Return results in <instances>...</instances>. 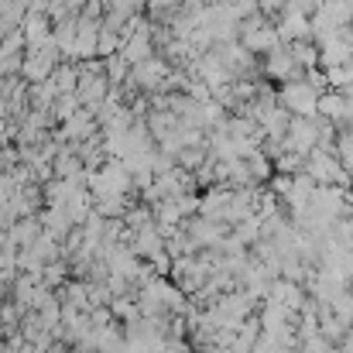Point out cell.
<instances>
[{"label":"cell","instance_id":"obj_1","mask_svg":"<svg viewBox=\"0 0 353 353\" xmlns=\"http://www.w3.org/2000/svg\"><path fill=\"white\" fill-rule=\"evenodd\" d=\"M281 103L292 107L295 114H316V103H319V93L309 86V83H285L281 90Z\"/></svg>","mask_w":353,"mask_h":353},{"label":"cell","instance_id":"obj_2","mask_svg":"<svg viewBox=\"0 0 353 353\" xmlns=\"http://www.w3.org/2000/svg\"><path fill=\"white\" fill-rule=\"evenodd\" d=\"M281 41H278V34H274V28L271 24H264V28H254V31H247L243 34V48L247 52H274Z\"/></svg>","mask_w":353,"mask_h":353},{"label":"cell","instance_id":"obj_3","mask_svg":"<svg viewBox=\"0 0 353 353\" xmlns=\"http://www.w3.org/2000/svg\"><path fill=\"white\" fill-rule=\"evenodd\" d=\"M316 114H326V117L347 114V93H323L319 103H316Z\"/></svg>","mask_w":353,"mask_h":353},{"label":"cell","instance_id":"obj_4","mask_svg":"<svg viewBox=\"0 0 353 353\" xmlns=\"http://www.w3.org/2000/svg\"><path fill=\"white\" fill-rule=\"evenodd\" d=\"M261 3V10H278V7H285V0H257Z\"/></svg>","mask_w":353,"mask_h":353}]
</instances>
